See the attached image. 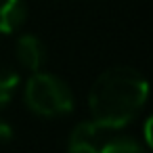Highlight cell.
<instances>
[{"label": "cell", "mask_w": 153, "mask_h": 153, "mask_svg": "<svg viewBox=\"0 0 153 153\" xmlns=\"http://www.w3.org/2000/svg\"><path fill=\"white\" fill-rule=\"evenodd\" d=\"M27 19L25 0H0V34H15Z\"/></svg>", "instance_id": "cell-5"}, {"label": "cell", "mask_w": 153, "mask_h": 153, "mask_svg": "<svg viewBox=\"0 0 153 153\" xmlns=\"http://www.w3.org/2000/svg\"><path fill=\"white\" fill-rule=\"evenodd\" d=\"M101 153H147V149L130 136H115L103 143Z\"/></svg>", "instance_id": "cell-6"}, {"label": "cell", "mask_w": 153, "mask_h": 153, "mask_svg": "<svg viewBox=\"0 0 153 153\" xmlns=\"http://www.w3.org/2000/svg\"><path fill=\"white\" fill-rule=\"evenodd\" d=\"M103 132L105 128H101L92 120L76 124L67 138V153H101V147L105 143Z\"/></svg>", "instance_id": "cell-3"}, {"label": "cell", "mask_w": 153, "mask_h": 153, "mask_svg": "<svg viewBox=\"0 0 153 153\" xmlns=\"http://www.w3.org/2000/svg\"><path fill=\"white\" fill-rule=\"evenodd\" d=\"M11 138H13V128H11V124L4 122V120H0V145L11 143Z\"/></svg>", "instance_id": "cell-8"}, {"label": "cell", "mask_w": 153, "mask_h": 153, "mask_svg": "<svg viewBox=\"0 0 153 153\" xmlns=\"http://www.w3.org/2000/svg\"><path fill=\"white\" fill-rule=\"evenodd\" d=\"M23 101L27 109L42 117H61L71 113L74 109V94L65 80L55 74L34 71L32 78L25 82Z\"/></svg>", "instance_id": "cell-2"}, {"label": "cell", "mask_w": 153, "mask_h": 153, "mask_svg": "<svg viewBox=\"0 0 153 153\" xmlns=\"http://www.w3.org/2000/svg\"><path fill=\"white\" fill-rule=\"evenodd\" d=\"M15 51H17L19 63L30 71H38L46 63V46L38 36H32V34L21 36L15 44Z\"/></svg>", "instance_id": "cell-4"}, {"label": "cell", "mask_w": 153, "mask_h": 153, "mask_svg": "<svg viewBox=\"0 0 153 153\" xmlns=\"http://www.w3.org/2000/svg\"><path fill=\"white\" fill-rule=\"evenodd\" d=\"M19 82H21V78H19L17 71L0 69V109L7 107L13 101V97H15L17 88H19Z\"/></svg>", "instance_id": "cell-7"}, {"label": "cell", "mask_w": 153, "mask_h": 153, "mask_svg": "<svg viewBox=\"0 0 153 153\" xmlns=\"http://www.w3.org/2000/svg\"><path fill=\"white\" fill-rule=\"evenodd\" d=\"M147 97L149 86L138 69L124 65L105 69L88 92L90 117L105 130H117L140 113Z\"/></svg>", "instance_id": "cell-1"}]
</instances>
